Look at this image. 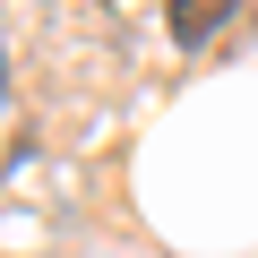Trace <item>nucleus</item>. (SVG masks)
<instances>
[{
  "instance_id": "nucleus-1",
  "label": "nucleus",
  "mask_w": 258,
  "mask_h": 258,
  "mask_svg": "<svg viewBox=\"0 0 258 258\" xmlns=\"http://www.w3.org/2000/svg\"><path fill=\"white\" fill-rule=\"evenodd\" d=\"M232 26V0H172V43H207Z\"/></svg>"
}]
</instances>
